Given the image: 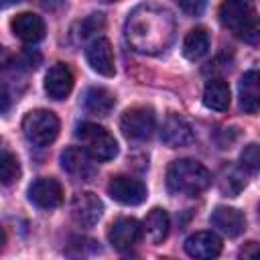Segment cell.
<instances>
[{"instance_id":"1","label":"cell","mask_w":260,"mask_h":260,"mask_svg":"<svg viewBox=\"0 0 260 260\" xmlns=\"http://www.w3.org/2000/svg\"><path fill=\"white\" fill-rule=\"evenodd\" d=\"M124 32L134 51L158 55L169 49L175 39V18L165 6L144 2L128 14Z\"/></svg>"},{"instance_id":"2","label":"cell","mask_w":260,"mask_h":260,"mask_svg":"<svg viewBox=\"0 0 260 260\" xmlns=\"http://www.w3.org/2000/svg\"><path fill=\"white\" fill-rule=\"evenodd\" d=\"M219 22L240 41L260 45V16L252 0H223L219 6Z\"/></svg>"},{"instance_id":"3","label":"cell","mask_w":260,"mask_h":260,"mask_svg":"<svg viewBox=\"0 0 260 260\" xmlns=\"http://www.w3.org/2000/svg\"><path fill=\"white\" fill-rule=\"evenodd\" d=\"M211 185V173L193 158L173 160L167 169V187L173 195L195 197Z\"/></svg>"},{"instance_id":"4","label":"cell","mask_w":260,"mask_h":260,"mask_svg":"<svg viewBox=\"0 0 260 260\" xmlns=\"http://www.w3.org/2000/svg\"><path fill=\"white\" fill-rule=\"evenodd\" d=\"M75 136L95 160H112L118 154V142L104 126L83 122L77 126Z\"/></svg>"},{"instance_id":"5","label":"cell","mask_w":260,"mask_h":260,"mask_svg":"<svg viewBox=\"0 0 260 260\" xmlns=\"http://www.w3.org/2000/svg\"><path fill=\"white\" fill-rule=\"evenodd\" d=\"M22 132L35 146H47L59 134V118L49 110H32L22 120Z\"/></svg>"},{"instance_id":"6","label":"cell","mask_w":260,"mask_h":260,"mask_svg":"<svg viewBox=\"0 0 260 260\" xmlns=\"http://www.w3.org/2000/svg\"><path fill=\"white\" fill-rule=\"evenodd\" d=\"M154 126H156L154 112H152V108H146V106L130 108L120 118L122 134L128 140H136V142L148 140L152 136V132H154Z\"/></svg>"},{"instance_id":"7","label":"cell","mask_w":260,"mask_h":260,"mask_svg":"<svg viewBox=\"0 0 260 260\" xmlns=\"http://www.w3.org/2000/svg\"><path fill=\"white\" fill-rule=\"evenodd\" d=\"M108 193L112 199H116L122 205H140L146 199V187L142 181L128 177V175H118L110 181Z\"/></svg>"},{"instance_id":"8","label":"cell","mask_w":260,"mask_h":260,"mask_svg":"<svg viewBox=\"0 0 260 260\" xmlns=\"http://www.w3.org/2000/svg\"><path fill=\"white\" fill-rule=\"evenodd\" d=\"M102 211H104V205L95 193H89V191L77 193L71 201V217L81 228L95 225L98 219L102 217Z\"/></svg>"},{"instance_id":"9","label":"cell","mask_w":260,"mask_h":260,"mask_svg":"<svg viewBox=\"0 0 260 260\" xmlns=\"http://www.w3.org/2000/svg\"><path fill=\"white\" fill-rule=\"evenodd\" d=\"M93 156L81 146H69L61 152V167L79 181H89L95 175V165L91 160Z\"/></svg>"},{"instance_id":"10","label":"cell","mask_w":260,"mask_h":260,"mask_svg":"<svg viewBox=\"0 0 260 260\" xmlns=\"http://www.w3.org/2000/svg\"><path fill=\"white\" fill-rule=\"evenodd\" d=\"M28 199L41 209H55L63 201V189L57 179L41 177L28 187Z\"/></svg>"},{"instance_id":"11","label":"cell","mask_w":260,"mask_h":260,"mask_svg":"<svg viewBox=\"0 0 260 260\" xmlns=\"http://www.w3.org/2000/svg\"><path fill=\"white\" fill-rule=\"evenodd\" d=\"M142 238V228L134 217H120L108 230V240L116 250H130Z\"/></svg>"},{"instance_id":"12","label":"cell","mask_w":260,"mask_h":260,"mask_svg":"<svg viewBox=\"0 0 260 260\" xmlns=\"http://www.w3.org/2000/svg\"><path fill=\"white\" fill-rule=\"evenodd\" d=\"M85 57H87V63L91 65L93 71H98L100 75L104 77H112L116 73V65H114V49L110 45L108 39L104 37H98L93 39L87 49H85Z\"/></svg>"},{"instance_id":"13","label":"cell","mask_w":260,"mask_h":260,"mask_svg":"<svg viewBox=\"0 0 260 260\" xmlns=\"http://www.w3.org/2000/svg\"><path fill=\"white\" fill-rule=\"evenodd\" d=\"M240 108L246 114H256L260 110V67L248 69L238 83Z\"/></svg>"},{"instance_id":"14","label":"cell","mask_w":260,"mask_h":260,"mask_svg":"<svg viewBox=\"0 0 260 260\" xmlns=\"http://www.w3.org/2000/svg\"><path fill=\"white\" fill-rule=\"evenodd\" d=\"M73 89V73L65 63H55L45 75V91L51 100H65Z\"/></svg>"},{"instance_id":"15","label":"cell","mask_w":260,"mask_h":260,"mask_svg":"<svg viewBox=\"0 0 260 260\" xmlns=\"http://www.w3.org/2000/svg\"><path fill=\"white\" fill-rule=\"evenodd\" d=\"M12 32L22 41V43H39L45 37V22L41 16H37L35 12H20L12 18L10 22Z\"/></svg>"},{"instance_id":"16","label":"cell","mask_w":260,"mask_h":260,"mask_svg":"<svg viewBox=\"0 0 260 260\" xmlns=\"http://www.w3.org/2000/svg\"><path fill=\"white\" fill-rule=\"evenodd\" d=\"M160 140L171 148L187 146V144L193 142V130L181 116L169 114L162 128H160Z\"/></svg>"},{"instance_id":"17","label":"cell","mask_w":260,"mask_h":260,"mask_svg":"<svg viewBox=\"0 0 260 260\" xmlns=\"http://www.w3.org/2000/svg\"><path fill=\"white\" fill-rule=\"evenodd\" d=\"M185 252L191 258H215L221 252V240L213 232H197L185 240Z\"/></svg>"},{"instance_id":"18","label":"cell","mask_w":260,"mask_h":260,"mask_svg":"<svg viewBox=\"0 0 260 260\" xmlns=\"http://www.w3.org/2000/svg\"><path fill=\"white\" fill-rule=\"evenodd\" d=\"M211 225H215L219 232H223L230 238L240 236L246 230V217L242 215V211L234 209V207H215L211 213Z\"/></svg>"},{"instance_id":"19","label":"cell","mask_w":260,"mask_h":260,"mask_svg":"<svg viewBox=\"0 0 260 260\" xmlns=\"http://www.w3.org/2000/svg\"><path fill=\"white\" fill-rule=\"evenodd\" d=\"M142 232L152 244H160L169 234V213L160 207H154L146 215V219L142 223Z\"/></svg>"},{"instance_id":"20","label":"cell","mask_w":260,"mask_h":260,"mask_svg":"<svg viewBox=\"0 0 260 260\" xmlns=\"http://www.w3.org/2000/svg\"><path fill=\"white\" fill-rule=\"evenodd\" d=\"M203 104L215 112H223L230 106V87L223 79H209L203 89Z\"/></svg>"},{"instance_id":"21","label":"cell","mask_w":260,"mask_h":260,"mask_svg":"<svg viewBox=\"0 0 260 260\" xmlns=\"http://www.w3.org/2000/svg\"><path fill=\"white\" fill-rule=\"evenodd\" d=\"M114 104H116V100L106 87H89L85 91V98H83L85 110L89 114H95V116H108L112 112Z\"/></svg>"},{"instance_id":"22","label":"cell","mask_w":260,"mask_h":260,"mask_svg":"<svg viewBox=\"0 0 260 260\" xmlns=\"http://www.w3.org/2000/svg\"><path fill=\"white\" fill-rule=\"evenodd\" d=\"M207 51H209V35H207V30L201 28V26L189 30L185 41H183V55L187 59H191V61H197Z\"/></svg>"},{"instance_id":"23","label":"cell","mask_w":260,"mask_h":260,"mask_svg":"<svg viewBox=\"0 0 260 260\" xmlns=\"http://www.w3.org/2000/svg\"><path fill=\"white\" fill-rule=\"evenodd\" d=\"M246 187V173H244V167H228L221 171V177H219V189L223 195L228 197H236L242 189Z\"/></svg>"},{"instance_id":"24","label":"cell","mask_w":260,"mask_h":260,"mask_svg":"<svg viewBox=\"0 0 260 260\" xmlns=\"http://www.w3.org/2000/svg\"><path fill=\"white\" fill-rule=\"evenodd\" d=\"M104 24H106V20H104V14H89V16H85L83 20H79L75 26H73V30H71V39L75 41V43H83V41H87L89 37H93L95 32H100L102 28H104Z\"/></svg>"},{"instance_id":"25","label":"cell","mask_w":260,"mask_h":260,"mask_svg":"<svg viewBox=\"0 0 260 260\" xmlns=\"http://www.w3.org/2000/svg\"><path fill=\"white\" fill-rule=\"evenodd\" d=\"M18 177H20V162L12 152L4 148L0 158V181L2 185H12L14 181H18Z\"/></svg>"},{"instance_id":"26","label":"cell","mask_w":260,"mask_h":260,"mask_svg":"<svg viewBox=\"0 0 260 260\" xmlns=\"http://www.w3.org/2000/svg\"><path fill=\"white\" fill-rule=\"evenodd\" d=\"M240 165L250 173H260V144H248L240 154Z\"/></svg>"},{"instance_id":"27","label":"cell","mask_w":260,"mask_h":260,"mask_svg":"<svg viewBox=\"0 0 260 260\" xmlns=\"http://www.w3.org/2000/svg\"><path fill=\"white\" fill-rule=\"evenodd\" d=\"M177 4H179V8H181L185 14H189V16H199V14L205 10L207 0H177Z\"/></svg>"},{"instance_id":"28","label":"cell","mask_w":260,"mask_h":260,"mask_svg":"<svg viewBox=\"0 0 260 260\" xmlns=\"http://www.w3.org/2000/svg\"><path fill=\"white\" fill-rule=\"evenodd\" d=\"M240 258H252V260H258L260 258V242H248L240 248L238 252Z\"/></svg>"},{"instance_id":"29","label":"cell","mask_w":260,"mask_h":260,"mask_svg":"<svg viewBox=\"0 0 260 260\" xmlns=\"http://www.w3.org/2000/svg\"><path fill=\"white\" fill-rule=\"evenodd\" d=\"M12 2H22V0H4V6H10Z\"/></svg>"},{"instance_id":"30","label":"cell","mask_w":260,"mask_h":260,"mask_svg":"<svg viewBox=\"0 0 260 260\" xmlns=\"http://www.w3.org/2000/svg\"><path fill=\"white\" fill-rule=\"evenodd\" d=\"M102 2H116V0H102Z\"/></svg>"},{"instance_id":"31","label":"cell","mask_w":260,"mask_h":260,"mask_svg":"<svg viewBox=\"0 0 260 260\" xmlns=\"http://www.w3.org/2000/svg\"><path fill=\"white\" fill-rule=\"evenodd\" d=\"M258 215H260V207H258Z\"/></svg>"}]
</instances>
